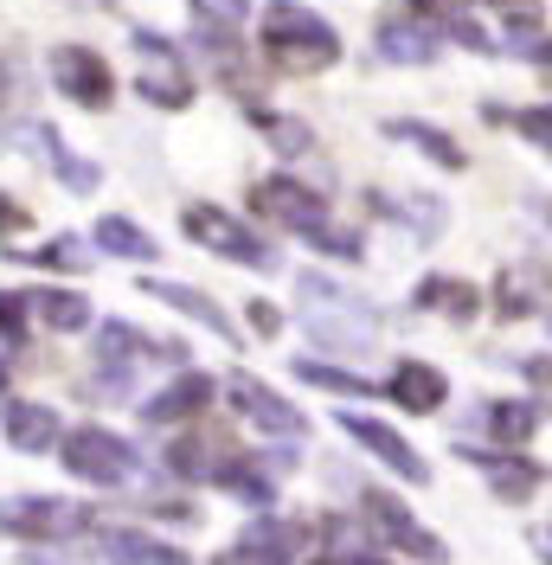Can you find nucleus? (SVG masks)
<instances>
[{"label": "nucleus", "mask_w": 552, "mask_h": 565, "mask_svg": "<svg viewBox=\"0 0 552 565\" xmlns=\"http://www.w3.org/2000/svg\"><path fill=\"white\" fill-rule=\"evenodd\" d=\"M71 527H91V514L59 501V494H13V501H0V533H13V540H65Z\"/></svg>", "instance_id": "nucleus-7"}, {"label": "nucleus", "mask_w": 552, "mask_h": 565, "mask_svg": "<svg viewBox=\"0 0 552 565\" xmlns=\"http://www.w3.org/2000/svg\"><path fill=\"white\" fill-rule=\"evenodd\" d=\"M141 97L161 104V109H187L193 104V84H187L180 71H148V77H141Z\"/></svg>", "instance_id": "nucleus-28"}, {"label": "nucleus", "mask_w": 552, "mask_h": 565, "mask_svg": "<svg viewBox=\"0 0 552 565\" xmlns=\"http://www.w3.org/2000/svg\"><path fill=\"white\" fill-rule=\"evenodd\" d=\"M296 540H302V527H289V521H257L244 546H257V553H276V559H283V553H289Z\"/></svg>", "instance_id": "nucleus-29"}, {"label": "nucleus", "mask_w": 552, "mask_h": 565, "mask_svg": "<svg viewBox=\"0 0 552 565\" xmlns=\"http://www.w3.org/2000/svg\"><path fill=\"white\" fill-rule=\"evenodd\" d=\"M0 392H7V360H0Z\"/></svg>", "instance_id": "nucleus-39"}, {"label": "nucleus", "mask_w": 552, "mask_h": 565, "mask_svg": "<svg viewBox=\"0 0 552 565\" xmlns=\"http://www.w3.org/2000/svg\"><path fill=\"white\" fill-rule=\"evenodd\" d=\"M219 7V26H238V20H251V0H200V13H212Z\"/></svg>", "instance_id": "nucleus-32"}, {"label": "nucleus", "mask_w": 552, "mask_h": 565, "mask_svg": "<svg viewBox=\"0 0 552 565\" xmlns=\"http://www.w3.org/2000/svg\"><path fill=\"white\" fill-rule=\"evenodd\" d=\"M360 514H367V521L380 527V540H392L399 553H412V559H424V565H444V559H449L444 540L424 527V521H417V514L405 508V501H399V494L367 489V494H360Z\"/></svg>", "instance_id": "nucleus-5"}, {"label": "nucleus", "mask_w": 552, "mask_h": 565, "mask_svg": "<svg viewBox=\"0 0 552 565\" xmlns=\"http://www.w3.org/2000/svg\"><path fill=\"white\" fill-rule=\"evenodd\" d=\"M104 559L109 565H187L180 546L155 540V533H136V527H109L104 533Z\"/></svg>", "instance_id": "nucleus-18"}, {"label": "nucleus", "mask_w": 552, "mask_h": 565, "mask_svg": "<svg viewBox=\"0 0 552 565\" xmlns=\"http://www.w3.org/2000/svg\"><path fill=\"white\" fill-rule=\"evenodd\" d=\"M20 225H26V206H13V200L0 193V232H20Z\"/></svg>", "instance_id": "nucleus-36"}, {"label": "nucleus", "mask_w": 552, "mask_h": 565, "mask_svg": "<svg viewBox=\"0 0 552 565\" xmlns=\"http://www.w3.org/2000/svg\"><path fill=\"white\" fill-rule=\"evenodd\" d=\"M0 430H7L13 450H59V444H65V437H59V430H65L59 412H52V405H26V398H7Z\"/></svg>", "instance_id": "nucleus-13"}, {"label": "nucleus", "mask_w": 552, "mask_h": 565, "mask_svg": "<svg viewBox=\"0 0 552 565\" xmlns=\"http://www.w3.org/2000/svg\"><path fill=\"white\" fill-rule=\"evenodd\" d=\"M59 462H65L77 482H91V489H123V482L136 476V450H129L116 430H104V424H77V430H65Z\"/></svg>", "instance_id": "nucleus-3"}, {"label": "nucleus", "mask_w": 552, "mask_h": 565, "mask_svg": "<svg viewBox=\"0 0 552 565\" xmlns=\"http://www.w3.org/2000/svg\"><path fill=\"white\" fill-rule=\"evenodd\" d=\"M412 302L417 309H444L449 321H476V309H482V296H476L463 277H424Z\"/></svg>", "instance_id": "nucleus-20"}, {"label": "nucleus", "mask_w": 552, "mask_h": 565, "mask_svg": "<svg viewBox=\"0 0 552 565\" xmlns=\"http://www.w3.org/2000/svg\"><path fill=\"white\" fill-rule=\"evenodd\" d=\"M212 405V380L206 373H180L173 386H161L155 398H141V418L148 424H187L193 412H206Z\"/></svg>", "instance_id": "nucleus-16"}, {"label": "nucleus", "mask_w": 552, "mask_h": 565, "mask_svg": "<svg viewBox=\"0 0 552 565\" xmlns=\"http://www.w3.org/2000/svg\"><path fill=\"white\" fill-rule=\"evenodd\" d=\"M232 405H238L257 430H270V437H302V430H309V418H302L283 392L257 386V380H244V373H232Z\"/></svg>", "instance_id": "nucleus-10"}, {"label": "nucleus", "mask_w": 552, "mask_h": 565, "mask_svg": "<svg viewBox=\"0 0 552 565\" xmlns=\"http://www.w3.org/2000/svg\"><path fill=\"white\" fill-rule=\"evenodd\" d=\"M264 58L283 71H328L341 58V33L296 0H270L264 7Z\"/></svg>", "instance_id": "nucleus-1"}, {"label": "nucleus", "mask_w": 552, "mask_h": 565, "mask_svg": "<svg viewBox=\"0 0 552 565\" xmlns=\"http://www.w3.org/2000/svg\"><path fill=\"white\" fill-rule=\"evenodd\" d=\"M251 328H257V334H264V341H270L276 328H283V316H276L270 302H264V296H257V302H251Z\"/></svg>", "instance_id": "nucleus-34"}, {"label": "nucleus", "mask_w": 552, "mask_h": 565, "mask_svg": "<svg viewBox=\"0 0 552 565\" xmlns=\"http://www.w3.org/2000/svg\"><path fill=\"white\" fill-rule=\"evenodd\" d=\"M180 225H187V238H193L200 250L238 257V264H251V270H276V245H270V238H257L251 225H238L232 212H219V206H187V212H180Z\"/></svg>", "instance_id": "nucleus-4"}, {"label": "nucleus", "mask_w": 552, "mask_h": 565, "mask_svg": "<svg viewBox=\"0 0 552 565\" xmlns=\"http://www.w3.org/2000/svg\"><path fill=\"white\" fill-rule=\"evenodd\" d=\"M26 309H33V296H0V328H7V334H20Z\"/></svg>", "instance_id": "nucleus-31"}, {"label": "nucleus", "mask_w": 552, "mask_h": 565, "mask_svg": "<svg viewBox=\"0 0 552 565\" xmlns=\"http://www.w3.org/2000/svg\"><path fill=\"white\" fill-rule=\"evenodd\" d=\"M52 84L65 90L71 104H84V109H104L109 97H116L109 65L91 52V45H59V52H52Z\"/></svg>", "instance_id": "nucleus-9"}, {"label": "nucleus", "mask_w": 552, "mask_h": 565, "mask_svg": "<svg viewBox=\"0 0 552 565\" xmlns=\"http://www.w3.org/2000/svg\"><path fill=\"white\" fill-rule=\"evenodd\" d=\"M91 238H97V250H109V257H155V238H148V232H141L136 218H123V212H109V218H97V232H91Z\"/></svg>", "instance_id": "nucleus-23"}, {"label": "nucleus", "mask_w": 552, "mask_h": 565, "mask_svg": "<svg viewBox=\"0 0 552 565\" xmlns=\"http://www.w3.org/2000/svg\"><path fill=\"white\" fill-rule=\"evenodd\" d=\"M347 565H385V559H347Z\"/></svg>", "instance_id": "nucleus-38"}, {"label": "nucleus", "mask_w": 552, "mask_h": 565, "mask_svg": "<svg viewBox=\"0 0 552 565\" xmlns=\"http://www.w3.org/2000/svg\"><path fill=\"white\" fill-rule=\"evenodd\" d=\"M385 136H392V141H412L417 154H431V161H437V168H449V174H456V168L469 161V154H463V148H456V141L444 136V129H431V122H412V116L385 122Z\"/></svg>", "instance_id": "nucleus-21"}, {"label": "nucleus", "mask_w": 552, "mask_h": 565, "mask_svg": "<svg viewBox=\"0 0 552 565\" xmlns=\"http://www.w3.org/2000/svg\"><path fill=\"white\" fill-rule=\"evenodd\" d=\"M296 296L309 302V341L328 353H367L373 348V309L328 277H296Z\"/></svg>", "instance_id": "nucleus-2"}, {"label": "nucleus", "mask_w": 552, "mask_h": 565, "mask_svg": "<svg viewBox=\"0 0 552 565\" xmlns=\"http://www.w3.org/2000/svg\"><path fill=\"white\" fill-rule=\"evenodd\" d=\"M456 457L476 462V469L488 476V489L501 494V501H527V494L546 482V476H540L527 457H501V450H476V444H456Z\"/></svg>", "instance_id": "nucleus-12"}, {"label": "nucleus", "mask_w": 552, "mask_h": 565, "mask_svg": "<svg viewBox=\"0 0 552 565\" xmlns=\"http://www.w3.org/2000/svg\"><path fill=\"white\" fill-rule=\"evenodd\" d=\"M385 392H392V405H405V412H437L449 398V380L437 373V366H424V360H399L392 366V380H385Z\"/></svg>", "instance_id": "nucleus-15"}, {"label": "nucleus", "mask_w": 552, "mask_h": 565, "mask_svg": "<svg viewBox=\"0 0 552 565\" xmlns=\"http://www.w3.org/2000/svg\"><path fill=\"white\" fill-rule=\"evenodd\" d=\"M520 373H527V380H540V386L552 392V353H533V360H527Z\"/></svg>", "instance_id": "nucleus-35"}, {"label": "nucleus", "mask_w": 552, "mask_h": 565, "mask_svg": "<svg viewBox=\"0 0 552 565\" xmlns=\"http://www.w3.org/2000/svg\"><path fill=\"white\" fill-rule=\"evenodd\" d=\"M212 565H283L276 553H257V546H232V553H219Z\"/></svg>", "instance_id": "nucleus-33"}, {"label": "nucleus", "mask_w": 552, "mask_h": 565, "mask_svg": "<svg viewBox=\"0 0 552 565\" xmlns=\"http://www.w3.org/2000/svg\"><path fill=\"white\" fill-rule=\"evenodd\" d=\"M141 296H155V302H168V309H180V316H193V321H206L219 341H232L238 348L244 334L225 321V309L212 302V296H200V289H187V282H168V277H141Z\"/></svg>", "instance_id": "nucleus-14"}, {"label": "nucleus", "mask_w": 552, "mask_h": 565, "mask_svg": "<svg viewBox=\"0 0 552 565\" xmlns=\"http://www.w3.org/2000/svg\"><path fill=\"white\" fill-rule=\"evenodd\" d=\"M33 264H52V270L65 264V270H77V264H84V245H77V238H52V245L33 250Z\"/></svg>", "instance_id": "nucleus-30"}, {"label": "nucleus", "mask_w": 552, "mask_h": 565, "mask_svg": "<svg viewBox=\"0 0 552 565\" xmlns=\"http://www.w3.org/2000/svg\"><path fill=\"white\" fill-rule=\"evenodd\" d=\"M20 141L33 148V154L45 161V168H52V174L65 180L71 193H97V180H104V168H97V161H84V154H71V148H65L59 136H52L45 122H26V129H20Z\"/></svg>", "instance_id": "nucleus-11"}, {"label": "nucleus", "mask_w": 552, "mask_h": 565, "mask_svg": "<svg viewBox=\"0 0 552 565\" xmlns=\"http://www.w3.org/2000/svg\"><path fill=\"white\" fill-rule=\"evenodd\" d=\"M251 212L257 218H270V225H289V232H321L328 225V206H321V193L315 186H302L296 174H270L251 186Z\"/></svg>", "instance_id": "nucleus-6"}, {"label": "nucleus", "mask_w": 552, "mask_h": 565, "mask_svg": "<svg viewBox=\"0 0 552 565\" xmlns=\"http://www.w3.org/2000/svg\"><path fill=\"white\" fill-rule=\"evenodd\" d=\"M373 52L392 58V65H431V58H437V33H431L424 20H380Z\"/></svg>", "instance_id": "nucleus-17"}, {"label": "nucleus", "mask_w": 552, "mask_h": 565, "mask_svg": "<svg viewBox=\"0 0 552 565\" xmlns=\"http://www.w3.org/2000/svg\"><path fill=\"white\" fill-rule=\"evenodd\" d=\"M289 373L309 380V386H321V392H373V380H360V373H347V366H328V360H315V353H302Z\"/></svg>", "instance_id": "nucleus-26"}, {"label": "nucleus", "mask_w": 552, "mask_h": 565, "mask_svg": "<svg viewBox=\"0 0 552 565\" xmlns=\"http://www.w3.org/2000/svg\"><path fill=\"white\" fill-rule=\"evenodd\" d=\"M540 405L533 398H495V405H482V424H488V437L495 444H527L533 430H540Z\"/></svg>", "instance_id": "nucleus-19"}, {"label": "nucleus", "mask_w": 552, "mask_h": 565, "mask_svg": "<svg viewBox=\"0 0 552 565\" xmlns=\"http://www.w3.org/2000/svg\"><path fill=\"white\" fill-rule=\"evenodd\" d=\"M488 116H501L514 136H527L533 148H546V154H552V104H540V109H495V104H488Z\"/></svg>", "instance_id": "nucleus-27"}, {"label": "nucleus", "mask_w": 552, "mask_h": 565, "mask_svg": "<svg viewBox=\"0 0 552 565\" xmlns=\"http://www.w3.org/2000/svg\"><path fill=\"white\" fill-rule=\"evenodd\" d=\"M546 565H552V559H546Z\"/></svg>", "instance_id": "nucleus-40"}, {"label": "nucleus", "mask_w": 552, "mask_h": 565, "mask_svg": "<svg viewBox=\"0 0 552 565\" xmlns=\"http://www.w3.org/2000/svg\"><path fill=\"white\" fill-rule=\"evenodd\" d=\"M540 289H546L540 270H508L501 289H495V309H501V316H527V309H540Z\"/></svg>", "instance_id": "nucleus-24"}, {"label": "nucleus", "mask_w": 552, "mask_h": 565, "mask_svg": "<svg viewBox=\"0 0 552 565\" xmlns=\"http://www.w3.org/2000/svg\"><path fill=\"white\" fill-rule=\"evenodd\" d=\"M533 212H540V218H546V232H552V200H533Z\"/></svg>", "instance_id": "nucleus-37"}, {"label": "nucleus", "mask_w": 552, "mask_h": 565, "mask_svg": "<svg viewBox=\"0 0 552 565\" xmlns=\"http://www.w3.org/2000/svg\"><path fill=\"white\" fill-rule=\"evenodd\" d=\"M341 430L367 450V457H380L392 476H405V482H431V462L417 457L412 444L392 430V424H380V418H367V412H341Z\"/></svg>", "instance_id": "nucleus-8"}, {"label": "nucleus", "mask_w": 552, "mask_h": 565, "mask_svg": "<svg viewBox=\"0 0 552 565\" xmlns=\"http://www.w3.org/2000/svg\"><path fill=\"white\" fill-rule=\"evenodd\" d=\"M251 122H257V136L270 141L276 154H302V148H309V141H315V129H302L296 116H276V109H257Z\"/></svg>", "instance_id": "nucleus-25"}, {"label": "nucleus", "mask_w": 552, "mask_h": 565, "mask_svg": "<svg viewBox=\"0 0 552 565\" xmlns=\"http://www.w3.org/2000/svg\"><path fill=\"white\" fill-rule=\"evenodd\" d=\"M33 309L45 328H59V334H84L91 328V302L77 296V289H33Z\"/></svg>", "instance_id": "nucleus-22"}]
</instances>
